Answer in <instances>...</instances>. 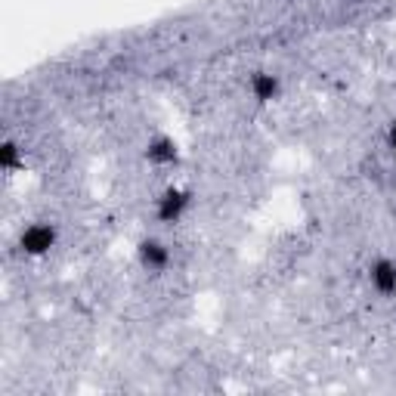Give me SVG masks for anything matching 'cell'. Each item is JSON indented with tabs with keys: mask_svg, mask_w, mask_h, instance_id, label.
<instances>
[{
	"mask_svg": "<svg viewBox=\"0 0 396 396\" xmlns=\"http://www.w3.org/2000/svg\"><path fill=\"white\" fill-rule=\"evenodd\" d=\"M22 245H25L28 251L41 254V251H46V248L53 245V229L50 226H31L25 236H22Z\"/></svg>",
	"mask_w": 396,
	"mask_h": 396,
	"instance_id": "cell-1",
	"label": "cell"
},
{
	"mask_svg": "<svg viewBox=\"0 0 396 396\" xmlns=\"http://www.w3.org/2000/svg\"><path fill=\"white\" fill-rule=\"evenodd\" d=\"M183 207H186V196H183V192H177V189H170L167 196L161 198L158 214L165 217V220H177V217L183 214Z\"/></svg>",
	"mask_w": 396,
	"mask_h": 396,
	"instance_id": "cell-2",
	"label": "cell"
},
{
	"mask_svg": "<svg viewBox=\"0 0 396 396\" xmlns=\"http://www.w3.org/2000/svg\"><path fill=\"white\" fill-rule=\"evenodd\" d=\"M371 279H375V285H378V291H384V294H390L396 288V267L390 260H381L375 267V273H371Z\"/></svg>",
	"mask_w": 396,
	"mask_h": 396,
	"instance_id": "cell-3",
	"label": "cell"
},
{
	"mask_svg": "<svg viewBox=\"0 0 396 396\" xmlns=\"http://www.w3.org/2000/svg\"><path fill=\"white\" fill-rule=\"evenodd\" d=\"M139 254H143V263H146V267H161V263H165L167 260V254H165V248H161V245H149V242H146L143 245V251H139Z\"/></svg>",
	"mask_w": 396,
	"mask_h": 396,
	"instance_id": "cell-4",
	"label": "cell"
},
{
	"mask_svg": "<svg viewBox=\"0 0 396 396\" xmlns=\"http://www.w3.org/2000/svg\"><path fill=\"white\" fill-rule=\"evenodd\" d=\"M174 155H177V146L170 143V139H158V143L149 149V158L152 161H170Z\"/></svg>",
	"mask_w": 396,
	"mask_h": 396,
	"instance_id": "cell-5",
	"label": "cell"
},
{
	"mask_svg": "<svg viewBox=\"0 0 396 396\" xmlns=\"http://www.w3.org/2000/svg\"><path fill=\"white\" fill-rule=\"evenodd\" d=\"M276 90H279V84H276V77H269V75H260L257 81H254V93H257L260 99H269Z\"/></svg>",
	"mask_w": 396,
	"mask_h": 396,
	"instance_id": "cell-6",
	"label": "cell"
}]
</instances>
